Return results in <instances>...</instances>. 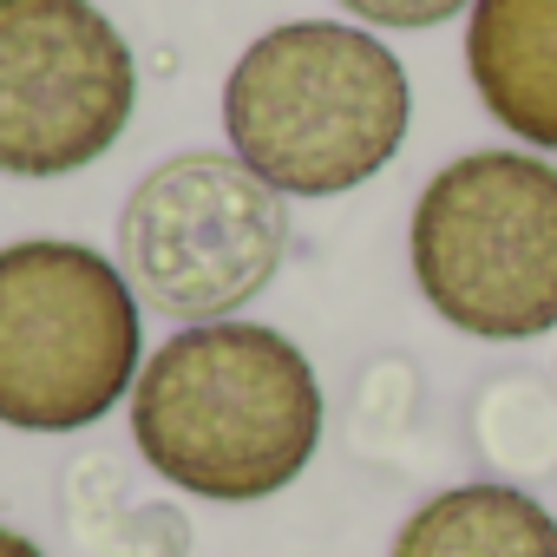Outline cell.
Wrapping results in <instances>:
<instances>
[{"label":"cell","instance_id":"cell-7","mask_svg":"<svg viewBox=\"0 0 557 557\" xmlns=\"http://www.w3.org/2000/svg\"><path fill=\"white\" fill-rule=\"evenodd\" d=\"M466 73L524 151H557V0H472Z\"/></svg>","mask_w":557,"mask_h":557},{"label":"cell","instance_id":"cell-6","mask_svg":"<svg viewBox=\"0 0 557 557\" xmlns=\"http://www.w3.org/2000/svg\"><path fill=\"white\" fill-rule=\"evenodd\" d=\"M138 106L132 40L92 0H0V171L66 177L106 158Z\"/></svg>","mask_w":557,"mask_h":557},{"label":"cell","instance_id":"cell-11","mask_svg":"<svg viewBox=\"0 0 557 557\" xmlns=\"http://www.w3.org/2000/svg\"><path fill=\"white\" fill-rule=\"evenodd\" d=\"M0 557H47L34 537H21V531H8V524H0Z\"/></svg>","mask_w":557,"mask_h":557},{"label":"cell","instance_id":"cell-5","mask_svg":"<svg viewBox=\"0 0 557 557\" xmlns=\"http://www.w3.org/2000/svg\"><path fill=\"white\" fill-rule=\"evenodd\" d=\"M289 256V197L236 151H177L119 210V269L145 309L197 329L249 309Z\"/></svg>","mask_w":557,"mask_h":557},{"label":"cell","instance_id":"cell-1","mask_svg":"<svg viewBox=\"0 0 557 557\" xmlns=\"http://www.w3.org/2000/svg\"><path fill=\"white\" fill-rule=\"evenodd\" d=\"M132 440L164 485L256 505L309 472L322 446V381L283 329L236 315L197 322L138 368Z\"/></svg>","mask_w":557,"mask_h":557},{"label":"cell","instance_id":"cell-8","mask_svg":"<svg viewBox=\"0 0 557 557\" xmlns=\"http://www.w3.org/2000/svg\"><path fill=\"white\" fill-rule=\"evenodd\" d=\"M387 557H557V518L524 485L472 479L433 492L394 531Z\"/></svg>","mask_w":557,"mask_h":557},{"label":"cell","instance_id":"cell-9","mask_svg":"<svg viewBox=\"0 0 557 557\" xmlns=\"http://www.w3.org/2000/svg\"><path fill=\"white\" fill-rule=\"evenodd\" d=\"M479 440L505 472H550L557 466V400L531 374H498L479 394Z\"/></svg>","mask_w":557,"mask_h":557},{"label":"cell","instance_id":"cell-3","mask_svg":"<svg viewBox=\"0 0 557 557\" xmlns=\"http://www.w3.org/2000/svg\"><path fill=\"white\" fill-rule=\"evenodd\" d=\"M407 262L426 309L472 342L557 329V164L492 145L440 164L413 197Z\"/></svg>","mask_w":557,"mask_h":557},{"label":"cell","instance_id":"cell-10","mask_svg":"<svg viewBox=\"0 0 557 557\" xmlns=\"http://www.w3.org/2000/svg\"><path fill=\"white\" fill-rule=\"evenodd\" d=\"M342 14H355L361 27H394V34H426L453 14H472V0H335Z\"/></svg>","mask_w":557,"mask_h":557},{"label":"cell","instance_id":"cell-4","mask_svg":"<svg viewBox=\"0 0 557 557\" xmlns=\"http://www.w3.org/2000/svg\"><path fill=\"white\" fill-rule=\"evenodd\" d=\"M145 329L125 269L86 243L34 236L0 249V426L79 433L132 387Z\"/></svg>","mask_w":557,"mask_h":557},{"label":"cell","instance_id":"cell-2","mask_svg":"<svg viewBox=\"0 0 557 557\" xmlns=\"http://www.w3.org/2000/svg\"><path fill=\"white\" fill-rule=\"evenodd\" d=\"M413 125V86L374 27L283 21L223 79L230 151L283 197H342L387 171Z\"/></svg>","mask_w":557,"mask_h":557}]
</instances>
